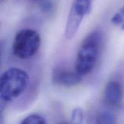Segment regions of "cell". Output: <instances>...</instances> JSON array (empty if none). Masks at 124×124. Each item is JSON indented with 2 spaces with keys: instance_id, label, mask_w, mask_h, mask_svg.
Returning <instances> with one entry per match:
<instances>
[{
  "instance_id": "6da1fadb",
  "label": "cell",
  "mask_w": 124,
  "mask_h": 124,
  "mask_svg": "<svg viewBox=\"0 0 124 124\" xmlns=\"http://www.w3.org/2000/svg\"><path fill=\"white\" fill-rule=\"evenodd\" d=\"M29 82L28 74L19 68L12 67L1 75L0 78V110L5 104L21 95L27 88Z\"/></svg>"
},
{
  "instance_id": "7a4b0ae2",
  "label": "cell",
  "mask_w": 124,
  "mask_h": 124,
  "mask_svg": "<svg viewBox=\"0 0 124 124\" xmlns=\"http://www.w3.org/2000/svg\"><path fill=\"white\" fill-rule=\"evenodd\" d=\"M102 35L99 31L90 33L81 43L77 52L75 69L81 75L90 73L94 69L101 49Z\"/></svg>"
},
{
  "instance_id": "3957f363",
  "label": "cell",
  "mask_w": 124,
  "mask_h": 124,
  "mask_svg": "<svg viewBox=\"0 0 124 124\" xmlns=\"http://www.w3.org/2000/svg\"><path fill=\"white\" fill-rule=\"evenodd\" d=\"M39 33L31 29H24L16 33L13 39V55L20 59H26L36 54L41 46Z\"/></svg>"
},
{
  "instance_id": "277c9868",
  "label": "cell",
  "mask_w": 124,
  "mask_h": 124,
  "mask_svg": "<svg viewBox=\"0 0 124 124\" xmlns=\"http://www.w3.org/2000/svg\"><path fill=\"white\" fill-rule=\"evenodd\" d=\"M92 10V0H74L68 16L65 29V37L70 40L77 33L85 15Z\"/></svg>"
},
{
  "instance_id": "5b68a950",
  "label": "cell",
  "mask_w": 124,
  "mask_h": 124,
  "mask_svg": "<svg viewBox=\"0 0 124 124\" xmlns=\"http://www.w3.org/2000/svg\"><path fill=\"white\" fill-rule=\"evenodd\" d=\"M52 79L56 84L62 86L78 85L82 79V75L79 73L76 69L70 70L65 67L56 68L52 74Z\"/></svg>"
},
{
  "instance_id": "8992f818",
  "label": "cell",
  "mask_w": 124,
  "mask_h": 124,
  "mask_svg": "<svg viewBox=\"0 0 124 124\" xmlns=\"http://www.w3.org/2000/svg\"><path fill=\"white\" fill-rule=\"evenodd\" d=\"M104 99L107 104L112 106H117L123 99V90L121 84L116 81H111L107 83L104 91Z\"/></svg>"
},
{
  "instance_id": "52a82bcc",
  "label": "cell",
  "mask_w": 124,
  "mask_h": 124,
  "mask_svg": "<svg viewBox=\"0 0 124 124\" xmlns=\"http://www.w3.org/2000/svg\"><path fill=\"white\" fill-rule=\"evenodd\" d=\"M21 124H46V119L42 116L37 114L29 115L21 122Z\"/></svg>"
},
{
  "instance_id": "ba28073f",
  "label": "cell",
  "mask_w": 124,
  "mask_h": 124,
  "mask_svg": "<svg viewBox=\"0 0 124 124\" xmlns=\"http://www.w3.org/2000/svg\"><path fill=\"white\" fill-rule=\"evenodd\" d=\"M96 123L107 124L116 123V117L113 114L109 112H102L97 116Z\"/></svg>"
},
{
  "instance_id": "9c48e42d",
  "label": "cell",
  "mask_w": 124,
  "mask_h": 124,
  "mask_svg": "<svg viewBox=\"0 0 124 124\" xmlns=\"http://www.w3.org/2000/svg\"><path fill=\"white\" fill-rule=\"evenodd\" d=\"M84 121V111L81 108L77 107L73 110L71 115V121L76 124H82Z\"/></svg>"
},
{
  "instance_id": "30bf717a",
  "label": "cell",
  "mask_w": 124,
  "mask_h": 124,
  "mask_svg": "<svg viewBox=\"0 0 124 124\" xmlns=\"http://www.w3.org/2000/svg\"><path fill=\"white\" fill-rule=\"evenodd\" d=\"M111 22L115 25H121V26L124 24V18L119 11L113 16Z\"/></svg>"
},
{
  "instance_id": "8fae6325",
  "label": "cell",
  "mask_w": 124,
  "mask_h": 124,
  "mask_svg": "<svg viewBox=\"0 0 124 124\" xmlns=\"http://www.w3.org/2000/svg\"><path fill=\"white\" fill-rule=\"evenodd\" d=\"M119 12H121V14L122 15V16H123L124 18V6L121 8V10H119Z\"/></svg>"
},
{
  "instance_id": "7c38bea8",
  "label": "cell",
  "mask_w": 124,
  "mask_h": 124,
  "mask_svg": "<svg viewBox=\"0 0 124 124\" xmlns=\"http://www.w3.org/2000/svg\"><path fill=\"white\" fill-rule=\"evenodd\" d=\"M121 29H122V30H124V23L123 24H122V25H121Z\"/></svg>"
}]
</instances>
